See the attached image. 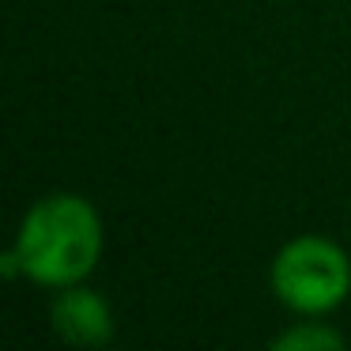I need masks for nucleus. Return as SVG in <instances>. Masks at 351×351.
I'll return each mask as SVG.
<instances>
[{
    "label": "nucleus",
    "instance_id": "1",
    "mask_svg": "<svg viewBox=\"0 0 351 351\" xmlns=\"http://www.w3.org/2000/svg\"><path fill=\"white\" fill-rule=\"evenodd\" d=\"M106 227L102 215L84 193L53 189L31 200L12 238L8 253L0 257V272L8 280H31L46 291H61L91 280L102 261Z\"/></svg>",
    "mask_w": 351,
    "mask_h": 351
},
{
    "label": "nucleus",
    "instance_id": "2",
    "mask_svg": "<svg viewBox=\"0 0 351 351\" xmlns=\"http://www.w3.org/2000/svg\"><path fill=\"white\" fill-rule=\"evenodd\" d=\"M268 287L295 317H332L351 295V253L325 234H295L276 250Z\"/></svg>",
    "mask_w": 351,
    "mask_h": 351
},
{
    "label": "nucleus",
    "instance_id": "3",
    "mask_svg": "<svg viewBox=\"0 0 351 351\" xmlns=\"http://www.w3.org/2000/svg\"><path fill=\"white\" fill-rule=\"evenodd\" d=\"M49 328L69 348H106L117 332L114 306L91 283H72L49 295Z\"/></svg>",
    "mask_w": 351,
    "mask_h": 351
},
{
    "label": "nucleus",
    "instance_id": "4",
    "mask_svg": "<svg viewBox=\"0 0 351 351\" xmlns=\"http://www.w3.org/2000/svg\"><path fill=\"white\" fill-rule=\"evenodd\" d=\"M272 351H340L348 348V336L325 317H295L283 332L268 340Z\"/></svg>",
    "mask_w": 351,
    "mask_h": 351
}]
</instances>
